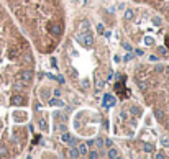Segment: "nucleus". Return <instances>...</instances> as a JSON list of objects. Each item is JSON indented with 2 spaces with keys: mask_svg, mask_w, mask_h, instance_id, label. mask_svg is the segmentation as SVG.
Returning <instances> with one entry per match:
<instances>
[{
  "mask_svg": "<svg viewBox=\"0 0 169 159\" xmlns=\"http://www.w3.org/2000/svg\"><path fill=\"white\" fill-rule=\"evenodd\" d=\"M136 5H143V7L153 8L158 15H161L164 21L169 25V0H131Z\"/></svg>",
  "mask_w": 169,
  "mask_h": 159,
  "instance_id": "obj_3",
  "label": "nucleus"
},
{
  "mask_svg": "<svg viewBox=\"0 0 169 159\" xmlns=\"http://www.w3.org/2000/svg\"><path fill=\"white\" fill-rule=\"evenodd\" d=\"M135 80L156 121L169 133V66L141 64L135 69Z\"/></svg>",
  "mask_w": 169,
  "mask_h": 159,
  "instance_id": "obj_2",
  "label": "nucleus"
},
{
  "mask_svg": "<svg viewBox=\"0 0 169 159\" xmlns=\"http://www.w3.org/2000/svg\"><path fill=\"white\" fill-rule=\"evenodd\" d=\"M21 31L39 54H51L66 31V12L61 0H7Z\"/></svg>",
  "mask_w": 169,
  "mask_h": 159,
  "instance_id": "obj_1",
  "label": "nucleus"
}]
</instances>
